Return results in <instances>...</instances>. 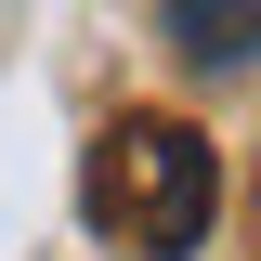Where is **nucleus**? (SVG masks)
Masks as SVG:
<instances>
[{"label": "nucleus", "instance_id": "f257e3e1", "mask_svg": "<svg viewBox=\"0 0 261 261\" xmlns=\"http://www.w3.org/2000/svg\"><path fill=\"white\" fill-rule=\"evenodd\" d=\"M79 209H92V235L130 248V261H196V235L222 209V157H209L183 118H105L92 170H79Z\"/></svg>", "mask_w": 261, "mask_h": 261}, {"label": "nucleus", "instance_id": "f03ea898", "mask_svg": "<svg viewBox=\"0 0 261 261\" xmlns=\"http://www.w3.org/2000/svg\"><path fill=\"white\" fill-rule=\"evenodd\" d=\"M157 39L183 65H209V79H235L261 53V0H157Z\"/></svg>", "mask_w": 261, "mask_h": 261}]
</instances>
